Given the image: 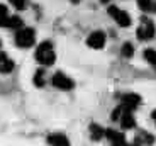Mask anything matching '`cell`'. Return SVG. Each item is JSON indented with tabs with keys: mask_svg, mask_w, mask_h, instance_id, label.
I'll use <instances>...</instances> for the list:
<instances>
[{
	"mask_svg": "<svg viewBox=\"0 0 156 146\" xmlns=\"http://www.w3.org/2000/svg\"><path fill=\"white\" fill-rule=\"evenodd\" d=\"M137 5L143 12H156V2L154 0H137Z\"/></svg>",
	"mask_w": 156,
	"mask_h": 146,
	"instance_id": "7c38bea8",
	"label": "cell"
},
{
	"mask_svg": "<svg viewBox=\"0 0 156 146\" xmlns=\"http://www.w3.org/2000/svg\"><path fill=\"white\" fill-rule=\"evenodd\" d=\"M104 133H105V129L102 126H98V124H90V138L94 139V141H100L104 138Z\"/></svg>",
	"mask_w": 156,
	"mask_h": 146,
	"instance_id": "8fae6325",
	"label": "cell"
},
{
	"mask_svg": "<svg viewBox=\"0 0 156 146\" xmlns=\"http://www.w3.org/2000/svg\"><path fill=\"white\" fill-rule=\"evenodd\" d=\"M16 68V63H14V59L9 58L7 53L0 51V73H10L12 70Z\"/></svg>",
	"mask_w": 156,
	"mask_h": 146,
	"instance_id": "30bf717a",
	"label": "cell"
},
{
	"mask_svg": "<svg viewBox=\"0 0 156 146\" xmlns=\"http://www.w3.org/2000/svg\"><path fill=\"white\" fill-rule=\"evenodd\" d=\"M143 56H144V59L148 61L149 65L156 66V49H144Z\"/></svg>",
	"mask_w": 156,
	"mask_h": 146,
	"instance_id": "9a60e30c",
	"label": "cell"
},
{
	"mask_svg": "<svg viewBox=\"0 0 156 146\" xmlns=\"http://www.w3.org/2000/svg\"><path fill=\"white\" fill-rule=\"evenodd\" d=\"M0 48H2V41H0Z\"/></svg>",
	"mask_w": 156,
	"mask_h": 146,
	"instance_id": "603a6c76",
	"label": "cell"
},
{
	"mask_svg": "<svg viewBox=\"0 0 156 146\" xmlns=\"http://www.w3.org/2000/svg\"><path fill=\"white\" fill-rule=\"evenodd\" d=\"M107 2H109V0H102V4H107Z\"/></svg>",
	"mask_w": 156,
	"mask_h": 146,
	"instance_id": "7402d4cb",
	"label": "cell"
},
{
	"mask_svg": "<svg viewBox=\"0 0 156 146\" xmlns=\"http://www.w3.org/2000/svg\"><path fill=\"white\" fill-rule=\"evenodd\" d=\"M87 44L94 49H102L105 46V34L102 31H94L90 32V36L87 37Z\"/></svg>",
	"mask_w": 156,
	"mask_h": 146,
	"instance_id": "8992f818",
	"label": "cell"
},
{
	"mask_svg": "<svg viewBox=\"0 0 156 146\" xmlns=\"http://www.w3.org/2000/svg\"><path fill=\"white\" fill-rule=\"evenodd\" d=\"M14 41H16V44L19 48H24V49H26V48H31L32 44L36 43V31L32 27H20V29H17Z\"/></svg>",
	"mask_w": 156,
	"mask_h": 146,
	"instance_id": "7a4b0ae2",
	"label": "cell"
},
{
	"mask_svg": "<svg viewBox=\"0 0 156 146\" xmlns=\"http://www.w3.org/2000/svg\"><path fill=\"white\" fill-rule=\"evenodd\" d=\"M151 117H153V121H154V124H156V111H153V114H151Z\"/></svg>",
	"mask_w": 156,
	"mask_h": 146,
	"instance_id": "ffe728a7",
	"label": "cell"
},
{
	"mask_svg": "<svg viewBox=\"0 0 156 146\" xmlns=\"http://www.w3.org/2000/svg\"><path fill=\"white\" fill-rule=\"evenodd\" d=\"M156 34V27H154V22L148 17H143L139 20V27L136 31V36L139 41H148V39H153Z\"/></svg>",
	"mask_w": 156,
	"mask_h": 146,
	"instance_id": "3957f363",
	"label": "cell"
},
{
	"mask_svg": "<svg viewBox=\"0 0 156 146\" xmlns=\"http://www.w3.org/2000/svg\"><path fill=\"white\" fill-rule=\"evenodd\" d=\"M22 26H24V22L19 16H12V17L9 16L7 22H5V27H9V29H20Z\"/></svg>",
	"mask_w": 156,
	"mask_h": 146,
	"instance_id": "4fadbf2b",
	"label": "cell"
},
{
	"mask_svg": "<svg viewBox=\"0 0 156 146\" xmlns=\"http://www.w3.org/2000/svg\"><path fill=\"white\" fill-rule=\"evenodd\" d=\"M51 85L59 88V90H71L75 87V82L68 75H65L61 71H56L55 75L51 77Z\"/></svg>",
	"mask_w": 156,
	"mask_h": 146,
	"instance_id": "277c9868",
	"label": "cell"
},
{
	"mask_svg": "<svg viewBox=\"0 0 156 146\" xmlns=\"http://www.w3.org/2000/svg\"><path fill=\"white\" fill-rule=\"evenodd\" d=\"M141 97L137 94H124L121 97V105H124L126 109H129V111H136L137 107L141 105Z\"/></svg>",
	"mask_w": 156,
	"mask_h": 146,
	"instance_id": "52a82bcc",
	"label": "cell"
},
{
	"mask_svg": "<svg viewBox=\"0 0 156 146\" xmlns=\"http://www.w3.org/2000/svg\"><path fill=\"white\" fill-rule=\"evenodd\" d=\"M107 12H109L110 17H112L121 27H129V26H131V17H129L127 12L121 10V9L115 7V5H110V7L107 9Z\"/></svg>",
	"mask_w": 156,
	"mask_h": 146,
	"instance_id": "5b68a950",
	"label": "cell"
},
{
	"mask_svg": "<svg viewBox=\"0 0 156 146\" xmlns=\"http://www.w3.org/2000/svg\"><path fill=\"white\" fill-rule=\"evenodd\" d=\"M121 53H122V56H126V58H131V56L134 55V48H133V44H131V43H126L124 46H122Z\"/></svg>",
	"mask_w": 156,
	"mask_h": 146,
	"instance_id": "ac0fdd59",
	"label": "cell"
},
{
	"mask_svg": "<svg viewBox=\"0 0 156 146\" xmlns=\"http://www.w3.org/2000/svg\"><path fill=\"white\" fill-rule=\"evenodd\" d=\"M7 19H9V9L5 7L4 4H0V27H2V26H5Z\"/></svg>",
	"mask_w": 156,
	"mask_h": 146,
	"instance_id": "e0dca14e",
	"label": "cell"
},
{
	"mask_svg": "<svg viewBox=\"0 0 156 146\" xmlns=\"http://www.w3.org/2000/svg\"><path fill=\"white\" fill-rule=\"evenodd\" d=\"M117 123H121V126L124 129H133V127H136V119L133 117V111L124 109V112H122V116L119 117Z\"/></svg>",
	"mask_w": 156,
	"mask_h": 146,
	"instance_id": "ba28073f",
	"label": "cell"
},
{
	"mask_svg": "<svg viewBox=\"0 0 156 146\" xmlns=\"http://www.w3.org/2000/svg\"><path fill=\"white\" fill-rule=\"evenodd\" d=\"M153 141H154V138H153L151 134H148V133H141V136L136 139V144H153Z\"/></svg>",
	"mask_w": 156,
	"mask_h": 146,
	"instance_id": "2e32d148",
	"label": "cell"
},
{
	"mask_svg": "<svg viewBox=\"0 0 156 146\" xmlns=\"http://www.w3.org/2000/svg\"><path fill=\"white\" fill-rule=\"evenodd\" d=\"M46 73H44L43 68H39V70H36L34 73V85L36 87H44V83H46Z\"/></svg>",
	"mask_w": 156,
	"mask_h": 146,
	"instance_id": "5bb4252c",
	"label": "cell"
},
{
	"mask_svg": "<svg viewBox=\"0 0 156 146\" xmlns=\"http://www.w3.org/2000/svg\"><path fill=\"white\" fill-rule=\"evenodd\" d=\"M71 2H73V4H78V2H80V0H71Z\"/></svg>",
	"mask_w": 156,
	"mask_h": 146,
	"instance_id": "44dd1931",
	"label": "cell"
},
{
	"mask_svg": "<svg viewBox=\"0 0 156 146\" xmlns=\"http://www.w3.org/2000/svg\"><path fill=\"white\" fill-rule=\"evenodd\" d=\"M48 144L49 146H70V139L61 133H53L48 136Z\"/></svg>",
	"mask_w": 156,
	"mask_h": 146,
	"instance_id": "9c48e42d",
	"label": "cell"
},
{
	"mask_svg": "<svg viewBox=\"0 0 156 146\" xmlns=\"http://www.w3.org/2000/svg\"><path fill=\"white\" fill-rule=\"evenodd\" d=\"M34 58L43 66H51L56 61V53H55V48H53V43L51 41H43V43L36 48Z\"/></svg>",
	"mask_w": 156,
	"mask_h": 146,
	"instance_id": "6da1fadb",
	"label": "cell"
},
{
	"mask_svg": "<svg viewBox=\"0 0 156 146\" xmlns=\"http://www.w3.org/2000/svg\"><path fill=\"white\" fill-rule=\"evenodd\" d=\"M10 4H12V7H16L17 10H24V9L27 7L29 0H10Z\"/></svg>",
	"mask_w": 156,
	"mask_h": 146,
	"instance_id": "d6986e66",
	"label": "cell"
}]
</instances>
